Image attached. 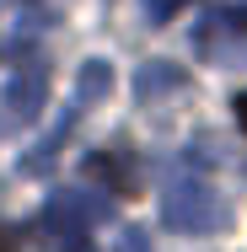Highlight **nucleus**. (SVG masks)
<instances>
[{
	"label": "nucleus",
	"mask_w": 247,
	"mask_h": 252,
	"mask_svg": "<svg viewBox=\"0 0 247 252\" xmlns=\"http://www.w3.org/2000/svg\"><path fill=\"white\" fill-rule=\"evenodd\" d=\"M113 215V199L102 193H81V188H59L38 215H33V236L43 252H97L92 242V225H102Z\"/></svg>",
	"instance_id": "obj_1"
},
{
	"label": "nucleus",
	"mask_w": 247,
	"mask_h": 252,
	"mask_svg": "<svg viewBox=\"0 0 247 252\" xmlns=\"http://www.w3.org/2000/svg\"><path fill=\"white\" fill-rule=\"evenodd\" d=\"M161 220H167L172 231H183V236H210V231H220L231 215H226V199H220L204 177L183 172V177H172L167 193H161Z\"/></svg>",
	"instance_id": "obj_2"
},
{
	"label": "nucleus",
	"mask_w": 247,
	"mask_h": 252,
	"mask_svg": "<svg viewBox=\"0 0 247 252\" xmlns=\"http://www.w3.org/2000/svg\"><path fill=\"white\" fill-rule=\"evenodd\" d=\"M43 102H49V64L43 59H27L5 81V107H11V118H38Z\"/></svg>",
	"instance_id": "obj_3"
},
{
	"label": "nucleus",
	"mask_w": 247,
	"mask_h": 252,
	"mask_svg": "<svg viewBox=\"0 0 247 252\" xmlns=\"http://www.w3.org/2000/svg\"><path fill=\"white\" fill-rule=\"evenodd\" d=\"M188 86V70L183 64H172V59H150L135 70V97L140 102H161V97H177Z\"/></svg>",
	"instance_id": "obj_4"
},
{
	"label": "nucleus",
	"mask_w": 247,
	"mask_h": 252,
	"mask_svg": "<svg viewBox=\"0 0 247 252\" xmlns=\"http://www.w3.org/2000/svg\"><path fill=\"white\" fill-rule=\"evenodd\" d=\"M86 177L102 183V188H113V193H135V166L124 156H107V151L86 156Z\"/></svg>",
	"instance_id": "obj_5"
},
{
	"label": "nucleus",
	"mask_w": 247,
	"mask_h": 252,
	"mask_svg": "<svg viewBox=\"0 0 247 252\" xmlns=\"http://www.w3.org/2000/svg\"><path fill=\"white\" fill-rule=\"evenodd\" d=\"M107 86H113V64H107V59H86L81 75H75V102L92 107V102L107 97Z\"/></svg>",
	"instance_id": "obj_6"
},
{
	"label": "nucleus",
	"mask_w": 247,
	"mask_h": 252,
	"mask_svg": "<svg viewBox=\"0 0 247 252\" xmlns=\"http://www.w3.org/2000/svg\"><path fill=\"white\" fill-rule=\"evenodd\" d=\"M183 5H188V0H140V11H145L150 22H172Z\"/></svg>",
	"instance_id": "obj_7"
},
{
	"label": "nucleus",
	"mask_w": 247,
	"mask_h": 252,
	"mask_svg": "<svg viewBox=\"0 0 247 252\" xmlns=\"http://www.w3.org/2000/svg\"><path fill=\"white\" fill-rule=\"evenodd\" d=\"M118 252H150L145 231H124V242H118Z\"/></svg>",
	"instance_id": "obj_8"
},
{
	"label": "nucleus",
	"mask_w": 247,
	"mask_h": 252,
	"mask_svg": "<svg viewBox=\"0 0 247 252\" xmlns=\"http://www.w3.org/2000/svg\"><path fill=\"white\" fill-rule=\"evenodd\" d=\"M0 252H16V231L11 225H0Z\"/></svg>",
	"instance_id": "obj_9"
},
{
	"label": "nucleus",
	"mask_w": 247,
	"mask_h": 252,
	"mask_svg": "<svg viewBox=\"0 0 247 252\" xmlns=\"http://www.w3.org/2000/svg\"><path fill=\"white\" fill-rule=\"evenodd\" d=\"M237 118H242V129H247V92L237 97Z\"/></svg>",
	"instance_id": "obj_10"
}]
</instances>
